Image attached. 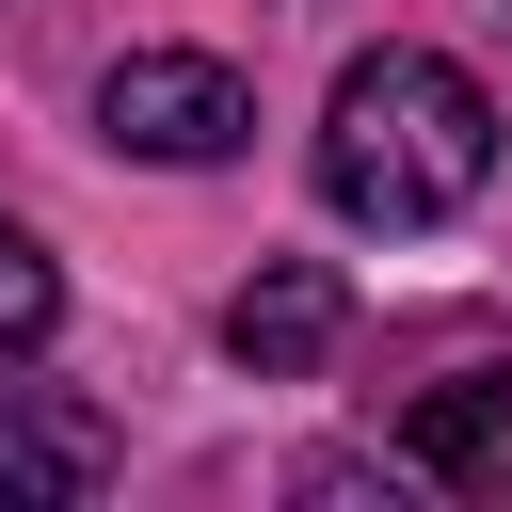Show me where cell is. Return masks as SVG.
Returning a JSON list of instances; mask_svg holds the SVG:
<instances>
[{
    "label": "cell",
    "instance_id": "6",
    "mask_svg": "<svg viewBox=\"0 0 512 512\" xmlns=\"http://www.w3.org/2000/svg\"><path fill=\"white\" fill-rule=\"evenodd\" d=\"M48 336H64V272H48V240L0 224V368H32Z\"/></svg>",
    "mask_w": 512,
    "mask_h": 512
},
{
    "label": "cell",
    "instance_id": "4",
    "mask_svg": "<svg viewBox=\"0 0 512 512\" xmlns=\"http://www.w3.org/2000/svg\"><path fill=\"white\" fill-rule=\"evenodd\" d=\"M400 464H416V480H448V496L512 480V368H448V384L400 416Z\"/></svg>",
    "mask_w": 512,
    "mask_h": 512
},
{
    "label": "cell",
    "instance_id": "5",
    "mask_svg": "<svg viewBox=\"0 0 512 512\" xmlns=\"http://www.w3.org/2000/svg\"><path fill=\"white\" fill-rule=\"evenodd\" d=\"M112 416H80V400H32V384H0V496H112Z\"/></svg>",
    "mask_w": 512,
    "mask_h": 512
},
{
    "label": "cell",
    "instance_id": "1",
    "mask_svg": "<svg viewBox=\"0 0 512 512\" xmlns=\"http://www.w3.org/2000/svg\"><path fill=\"white\" fill-rule=\"evenodd\" d=\"M496 176V96L448 64V48H352L336 96H320V192L384 240L448 224L464 192Z\"/></svg>",
    "mask_w": 512,
    "mask_h": 512
},
{
    "label": "cell",
    "instance_id": "3",
    "mask_svg": "<svg viewBox=\"0 0 512 512\" xmlns=\"http://www.w3.org/2000/svg\"><path fill=\"white\" fill-rule=\"evenodd\" d=\"M336 320H352V288H336V256H256V288L224 304V352H240L256 384H304V368L336 352Z\"/></svg>",
    "mask_w": 512,
    "mask_h": 512
},
{
    "label": "cell",
    "instance_id": "2",
    "mask_svg": "<svg viewBox=\"0 0 512 512\" xmlns=\"http://www.w3.org/2000/svg\"><path fill=\"white\" fill-rule=\"evenodd\" d=\"M96 128H112L128 160H160V176H208V160H240L256 80H240V64H208V48H128V64L96 80Z\"/></svg>",
    "mask_w": 512,
    "mask_h": 512
}]
</instances>
